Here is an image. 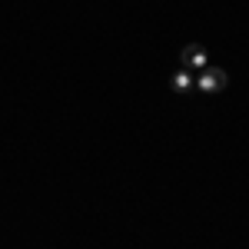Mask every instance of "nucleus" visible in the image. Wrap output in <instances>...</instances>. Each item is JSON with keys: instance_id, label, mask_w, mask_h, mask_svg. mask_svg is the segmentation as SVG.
I'll return each instance as SVG.
<instances>
[{"instance_id": "f03ea898", "label": "nucleus", "mask_w": 249, "mask_h": 249, "mask_svg": "<svg viewBox=\"0 0 249 249\" xmlns=\"http://www.w3.org/2000/svg\"><path fill=\"white\" fill-rule=\"evenodd\" d=\"M179 60H183V67L186 70H206L210 63H206V50H203V43H186L183 50H179Z\"/></svg>"}, {"instance_id": "f257e3e1", "label": "nucleus", "mask_w": 249, "mask_h": 249, "mask_svg": "<svg viewBox=\"0 0 249 249\" xmlns=\"http://www.w3.org/2000/svg\"><path fill=\"white\" fill-rule=\"evenodd\" d=\"M226 83H230V77H226V70L223 67H206L203 73H199V93H219V90H226Z\"/></svg>"}, {"instance_id": "7ed1b4c3", "label": "nucleus", "mask_w": 249, "mask_h": 249, "mask_svg": "<svg viewBox=\"0 0 249 249\" xmlns=\"http://www.w3.org/2000/svg\"><path fill=\"white\" fill-rule=\"evenodd\" d=\"M170 87H173V93H190L193 90V77L186 73V70H179V73H173Z\"/></svg>"}]
</instances>
